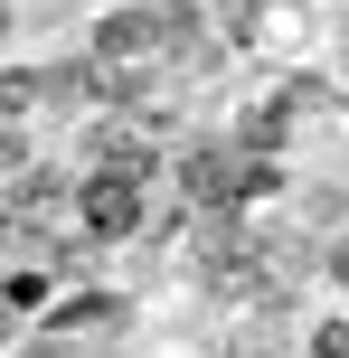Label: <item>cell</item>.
Returning <instances> with one entry per match:
<instances>
[{"instance_id":"obj_4","label":"cell","mask_w":349,"mask_h":358,"mask_svg":"<svg viewBox=\"0 0 349 358\" xmlns=\"http://www.w3.org/2000/svg\"><path fill=\"white\" fill-rule=\"evenodd\" d=\"M340 48H349V29H340Z\"/></svg>"},{"instance_id":"obj_3","label":"cell","mask_w":349,"mask_h":358,"mask_svg":"<svg viewBox=\"0 0 349 358\" xmlns=\"http://www.w3.org/2000/svg\"><path fill=\"white\" fill-rule=\"evenodd\" d=\"M331 273H340V283H349V236H340V245H331Z\"/></svg>"},{"instance_id":"obj_2","label":"cell","mask_w":349,"mask_h":358,"mask_svg":"<svg viewBox=\"0 0 349 358\" xmlns=\"http://www.w3.org/2000/svg\"><path fill=\"white\" fill-rule=\"evenodd\" d=\"M312 358H349V321H321L312 330Z\"/></svg>"},{"instance_id":"obj_5","label":"cell","mask_w":349,"mask_h":358,"mask_svg":"<svg viewBox=\"0 0 349 358\" xmlns=\"http://www.w3.org/2000/svg\"><path fill=\"white\" fill-rule=\"evenodd\" d=\"M0 19H10V10H0Z\"/></svg>"},{"instance_id":"obj_1","label":"cell","mask_w":349,"mask_h":358,"mask_svg":"<svg viewBox=\"0 0 349 358\" xmlns=\"http://www.w3.org/2000/svg\"><path fill=\"white\" fill-rule=\"evenodd\" d=\"M85 227H94V236H132V227H142V179L94 170V179H85Z\"/></svg>"}]
</instances>
